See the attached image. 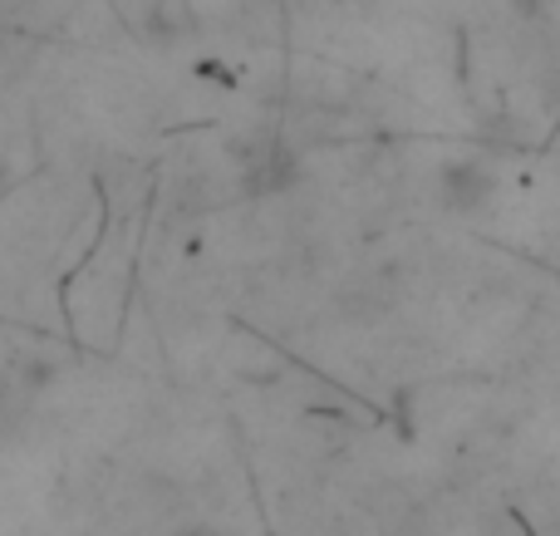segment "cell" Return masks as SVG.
I'll return each mask as SVG.
<instances>
[{"label": "cell", "mask_w": 560, "mask_h": 536, "mask_svg": "<svg viewBox=\"0 0 560 536\" xmlns=\"http://www.w3.org/2000/svg\"><path fill=\"white\" fill-rule=\"evenodd\" d=\"M438 193H443V202L453 207V212H472V207H482L487 193H492V167L487 163H453L443 173V183H438Z\"/></svg>", "instance_id": "obj_1"}, {"label": "cell", "mask_w": 560, "mask_h": 536, "mask_svg": "<svg viewBox=\"0 0 560 536\" xmlns=\"http://www.w3.org/2000/svg\"><path fill=\"white\" fill-rule=\"evenodd\" d=\"M173 536H236V532H222V527H183V532H173Z\"/></svg>", "instance_id": "obj_2"}]
</instances>
